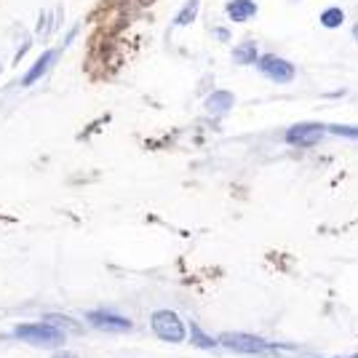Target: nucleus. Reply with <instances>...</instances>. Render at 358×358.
<instances>
[{
  "label": "nucleus",
  "instance_id": "f8f14e48",
  "mask_svg": "<svg viewBox=\"0 0 358 358\" xmlns=\"http://www.w3.org/2000/svg\"><path fill=\"white\" fill-rule=\"evenodd\" d=\"M198 0H188V6L177 14V19H174V24H179V27H188V24H193L195 22V17H198Z\"/></svg>",
  "mask_w": 358,
  "mask_h": 358
},
{
  "label": "nucleus",
  "instance_id": "f3484780",
  "mask_svg": "<svg viewBox=\"0 0 358 358\" xmlns=\"http://www.w3.org/2000/svg\"><path fill=\"white\" fill-rule=\"evenodd\" d=\"M217 35H220L222 40H227V38H230V33H227V30H217Z\"/></svg>",
  "mask_w": 358,
  "mask_h": 358
},
{
  "label": "nucleus",
  "instance_id": "6e6552de",
  "mask_svg": "<svg viewBox=\"0 0 358 358\" xmlns=\"http://www.w3.org/2000/svg\"><path fill=\"white\" fill-rule=\"evenodd\" d=\"M225 14H227L230 22L243 24V22H249V19L257 17V3L254 0H230V3L225 6Z\"/></svg>",
  "mask_w": 358,
  "mask_h": 358
},
{
  "label": "nucleus",
  "instance_id": "1a4fd4ad",
  "mask_svg": "<svg viewBox=\"0 0 358 358\" xmlns=\"http://www.w3.org/2000/svg\"><path fill=\"white\" fill-rule=\"evenodd\" d=\"M233 104H236V97L230 91H214V94L206 97L204 107L206 113H211V115H227Z\"/></svg>",
  "mask_w": 358,
  "mask_h": 358
},
{
  "label": "nucleus",
  "instance_id": "9d476101",
  "mask_svg": "<svg viewBox=\"0 0 358 358\" xmlns=\"http://www.w3.org/2000/svg\"><path fill=\"white\" fill-rule=\"evenodd\" d=\"M257 59H259V51H257L254 43H241L233 49V62L236 65H257Z\"/></svg>",
  "mask_w": 358,
  "mask_h": 358
},
{
  "label": "nucleus",
  "instance_id": "7ed1b4c3",
  "mask_svg": "<svg viewBox=\"0 0 358 358\" xmlns=\"http://www.w3.org/2000/svg\"><path fill=\"white\" fill-rule=\"evenodd\" d=\"M220 345L230 353H243V356H262V353H270V342L257 337V334H249V332H222Z\"/></svg>",
  "mask_w": 358,
  "mask_h": 358
},
{
  "label": "nucleus",
  "instance_id": "39448f33",
  "mask_svg": "<svg viewBox=\"0 0 358 358\" xmlns=\"http://www.w3.org/2000/svg\"><path fill=\"white\" fill-rule=\"evenodd\" d=\"M86 321L94 326V329H102V332H131L134 329V324L126 316H118V313H113L107 307L86 313Z\"/></svg>",
  "mask_w": 358,
  "mask_h": 358
},
{
  "label": "nucleus",
  "instance_id": "0eeeda50",
  "mask_svg": "<svg viewBox=\"0 0 358 358\" xmlns=\"http://www.w3.org/2000/svg\"><path fill=\"white\" fill-rule=\"evenodd\" d=\"M56 56H59V51H46V54H43V56L35 62L33 67L24 72V78H22V86H24V88H30V86L38 83V81H40V78H43V75H46V72L54 67Z\"/></svg>",
  "mask_w": 358,
  "mask_h": 358
},
{
  "label": "nucleus",
  "instance_id": "6ab92c4d",
  "mask_svg": "<svg viewBox=\"0 0 358 358\" xmlns=\"http://www.w3.org/2000/svg\"><path fill=\"white\" fill-rule=\"evenodd\" d=\"M342 358H358V356H342Z\"/></svg>",
  "mask_w": 358,
  "mask_h": 358
},
{
  "label": "nucleus",
  "instance_id": "20e7f679",
  "mask_svg": "<svg viewBox=\"0 0 358 358\" xmlns=\"http://www.w3.org/2000/svg\"><path fill=\"white\" fill-rule=\"evenodd\" d=\"M257 70H259L268 81H273V83H291L294 75H297V70H294V65H291L289 59L275 56V54L259 56V59H257Z\"/></svg>",
  "mask_w": 358,
  "mask_h": 358
},
{
  "label": "nucleus",
  "instance_id": "f257e3e1",
  "mask_svg": "<svg viewBox=\"0 0 358 358\" xmlns=\"http://www.w3.org/2000/svg\"><path fill=\"white\" fill-rule=\"evenodd\" d=\"M14 337L27 342V345H35V348L56 350L67 342V332L43 318V321H35V324H17L14 326Z\"/></svg>",
  "mask_w": 358,
  "mask_h": 358
},
{
  "label": "nucleus",
  "instance_id": "ddd939ff",
  "mask_svg": "<svg viewBox=\"0 0 358 358\" xmlns=\"http://www.w3.org/2000/svg\"><path fill=\"white\" fill-rule=\"evenodd\" d=\"M190 337H193V345H198V348H204V350H214V348L220 345V340H214V337L204 334L195 324H190Z\"/></svg>",
  "mask_w": 358,
  "mask_h": 358
},
{
  "label": "nucleus",
  "instance_id": "9b49d317",
  "mask_svg": "<svg viewBox=\"0 0 358 358\" xmlns=\"http://www.w3.org/2000/svg\"><path fill=\"white\" fill-rule=\"evenodd\" d=\"M318 22L324 24L326 30H337V27H342V22H345V11L342 8H326V11H321V17H318Z\"/></svg>",
  "mask_w": 358,
  "mask_h": 358
},
{
  "label": "nucleus",
  "instance_id": "f03ea898",
  "mask_svg": "<svg viewBox=\"0 0 358 358\" xmlns=\"http://www.w3.org/2000/svg\"><path fill=\"white\" fill-rule=\"evenodd\" d=\"M150 329H153V334L158 340L171 342V345L185 342L190 334V324H185L182 316L174 313V310H155L150 316Z\"/></svg>",
  "mask_w": 358,
  "mask_h": 358
},
{
  "label": "nucleus",
  "instance_id": "423d86ee",
  "mask_svg": "<svg viewBox=\"0 0 358 358\" xmlns=\"http://www.w3.org/2000/svg\"><path fill=\"white\" fill-rule=\"evenodd\" d=\"M329 131L321 123H294L289 131H286V142L294 145V147H313L318 145L324 134Z\"/></svg>",
  "mask_w": 358,
  "mask_h": 358
},
{
  "label": "nucleus",
  "instance_id": "4468645a",
  "mask_svg": "<svg viewBox=\"0 0 358 358\" xmlns=\"http://www.w3.org/2000/svg\"><path fill=\"white\" fill-rule=\"evenodd\" d=\"M43 318H46V321H51V324H56L59 329H65V332H67V329H72V332H83V329H81V324H78L75 318L59 316V313H49V316H43Z\"/></svg>",
  "mask_w": 358,
  "mask_h": 358
},
{
  "label": "nucleus",
  "instance_id": "2eb2a0df",
  "mask_svg": "<svg viewBox=\"0 0 358 358\" xmlns=\"http://www.w3.org/2000/svg\"><path fill=\"white\" fill-rule=\"evenodd\" d=\"M326 129H329V134H334V137L358 139V126H342V123H332V126H326Z\"/></svg>",
  "mask_w": 358,
  "mask_h": 358
},
{
  "label": "nucleus",
  "instance_id": "dca6fc26",
  "mask_svg": "<svg viewBox=\"0 0 358 358\" xmlns=\"http://www.w3.org/2000/svg\"><path fill=\"white\" fill-rule=\"evenodd\" d=\"M51 358H78L75 353H70V350H59V353H54Z\"/></svg>",
  "mask_w": 358,
  "mask_h": 358
},
{
  "label": "nucleus",
  "instance_id": "a211bd4d",
  "mask_svg": "<svg viewBox=\"0 0 358 358\" xmlns=\"http://www.w3.org/2000/svg\"><path fill=\"white\" fill-rule=\"evenodd\" d=\"M353 38H356V40H358V24H356V27H353Z\"/></svg>",
  "mask_w": 358,
  "mask_h": 358
}]
</instances>
